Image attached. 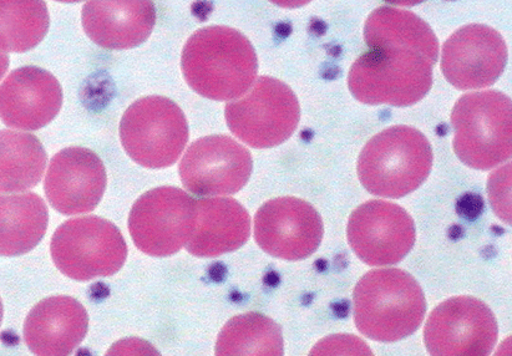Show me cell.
<instances>
[{
    "label": "cell",
    "mask_w": 512,
    "mask_h": 356,
    "mask_svg": "<svg viewBox=\"0 0 512 356\" xmlns=\"http://www.w3.org/2000/svg\"><path fill=\"white\" fill-rule=\"evenodd\" d=\"M334 348H339L337 352H334V355H353L352 350L359 355L372 354L367 344L362 342L361 339L354 337V335H333V337H328L322 340L321 343H318L311 354L327 355Z\"/></svg>",
    "instance_id": "25"
},
{
    "label": "cell",
    "mask_w": 512,
    "mask_h": 356,
    "mask_svg": "<svg viewBox=\"0 0 512 356\" xmlns=\"http://www.w3.org/2000/svg\"><path fill=\"white\" fill-rule=\"evenodd\" d=\"M47 162V152L34 135L0 131V192H23L37 186Z\"/></svg>",
    "instance_id": "21"
},
{
    "label": "cell",
    "mask_w": 512,
    "mask_h": 356,
    "mask_svg": "<svg viewBox=\"0 0 512 356\" xmlns=\"http://www.w3.org/2000/svg\"><path fill=\"white\" fill-rule=\"evenodd\" d=\"M103 161L84 147H68L50 162L45 193L50 205L65 216L94 211L106 188Z\"/></svg>",
    "instance_id": "15"
},
{
    "label": "cell",
    "mask_w": 512,
    "mask_h": 356,
    "mask_svg": "<svg viewBox=\"0 0 512 356\" xmlns=\"http://www.w3.org/2000/svg\"><path fill=\"white\" fill-rule=\"evenodd\" d=\"M498 337L494 313L473 297L445 300L430 313L424 329L425 345L434 356L489 355Z\"/></svg>",
    "instance_id": "10"
},
{
    "label": "cell",
    "mask_w": 512,
    "mask_h": 356,
    "mask_svg": "<svg viewBox=\"0 0 512 356\" xmlns=\"http://www.w3.org/2000/svg\"><path fill=\"white\" fill-rule=\"evenodd\" d=\"M2 320H3V303H2V299H0V324H2Z\"/></svg>",
    "instance_id": "28"
},
{
    "label": "cell",
    "mask_w": 512,
    "mask_h": 356,
    "mask_svg": "<svg viewBox=\"0 0 512 356\" xmlns=\"http://www.w3.org/2000/svg\"><path fill=\"white\" fill-rule=\"evenodd\" d=\"M62 105L63 89L58 79L37 66L13 71L0 85V119L13 129H43Z\"/></svg>",
    "instance_id": "16"
},
{
    "label": "cell",
    "mask_w": 512,
    "mask_h": 356,
    "mask_svg": "<svg viewBox=\"0 0 512 356\" xmlns=\"http://www.w3.org/2000/svg\"><path fill=\"white\" fill-rule=\"evenodd\" d=\"M283 335L275 320L260 313L237 315L225 325L216 355H283Z\"/></svg>",
    "instance_id": "22"
},
{
    "label": "cell",
    "mask_w": 512,
    "mask_h": 356,
    "mask_svg": "<svg viewBox=\"0 0 512 356\" xmlns=\"http://www.w3.org/2000/svg\"><path fill=\"white\" fill-rule=\"evenodd\" d=\"M50 253L64 276L84 282L118 273L128 246L114 223L88 216L63 223L54 233Z\"/></svg>",
    "instance_id": "7"
},
{
    "label": "cell",
    "mask_w": 512,
    "mask_h": 356,
    "mask_svg": "<svg viewBox=\"0 0 512 356\" xmlns=\"http://www.w3.org/2000/svg\"><path fill=\"white\" fill-rule=\"evenodd\" d=\"M182 73L197 94L216 101L236 100L255 83V48L236 29L214 25L192 34L182 52Z\"/></svg>",
    "instance_id": "2"
},
{
    "label": "cell",
    "mask_w": 512,
    "mask_h": 356,
    "mask_svg": "<svg viewBox=\"0 0 512 356\" xmlns=\"http://www.w3.org/2000/svg\"><path fill=\"white\" fill-rule=\"evenodd\" d=\"M433 166L429 140L414 127H389L367 142L358 159V177L374 196L402 198L427 180Z\"/></svg>",
    "instance_id": "4"
},
{
    "label": "cell",
    "mask_w": 512,
    "mask_h": 356,
    "mask_svg": "<svg viewBox=\"0 0 512 356\" xmlns=\"http://www.w3.org/2000/svg\"><path fill=\"white\" fill-rule=\"evenodd\" d=\"M456 156L471 169L488 171L512 152V106L499 91L466 94L451 114Z\"/></svg>",
    "instance_id": "5"
},
{
    "label": "cell",
    "mask_w": 512,
    "mask_h": 356,
    "mask_svg": "<svg viewBox=\"0 0 512 356\" xmlns=\"http://www.w3.org/2000/svg\"><path fill=\"white\" fill-rule=\"evenodd\" d=\"M251 235V218L233 198L196 200L194 232L187 252L200 258H214L237 251Z\"/></svg>",
    "instance_id": "19"
},
{
    "label": "cell",
    "mask_w": 512,
    "mask_h": 356,
    "mask_svg": "<svg viewBox=\"0 0 512 356\" xmlns=\"http://www.w3.org/2000/svg\"><path fill=\"white\" fill-rule=\"evenodd\" d=\"M89 317L78 300L58 296L42 300L24 324V340L35 355H70L88 333Z\"/></svg>",
    "instance_id": "17"
},
{
    "label": "cell",
    "mask_w": 512,
    "mask_h": 356,
    "mask_svg": "<svg viewBox=\"0 0 512 356\" xmlns=\"http://www.w3.org/2000/svg\"><path fill=\"white\" fill-rule=\"evenodd\" d=\"M511 165L494 172L489 182V192L494 210L505 222L511 223L510 203Z\"/></svg>",
    "instance_id": "24"
},
{
    "label": "cell",
    "mask_w": 512,
    "mask_h": 356,
    "mask_svg": "<svg viewBox=\"0 0 512 356\" xmlns=\"http://www.w3.org/2000/svg\"><path fill=\"white\" fill-rule=\"evenodd\" d=\"M253 169L251 152L227 135L206 136L187 149L180 164L182 185L196 196L235 195Z\"/></svg>",
    "instance_id": "11"
},
{
    "label": "cell",
    "mask_w": 512,
    "mask_h": 356,
    "mask_svg": "<svg viewBox=\"0 0 512 356\" xmlns=\"http://www.w3.org/2000/svg\"><path fill=\"white\" fill-rule=\"evenodd\" d=\"M49 25L47 3L0 0V52H29L42 42Z\"/></svg>",
    "instance_id": "23"
},
{
    "label": "cell",
    "mask_w": 512,
    "mask_h": 356,
    "mask_svg": "<svg viewBox=\"0 0 512 356\" xmlns=\"http://www.w3.org/2000/svg\"><path fill=\"white\" fill-rule=\"evenodd\" d=\"M348 242L362 262L372 267L402 262L415 243L412 216L395 203H363L349 217Z\"/></svg>",
    "instance_id": "12"
},
{
    "label": "cell",
    "mask_w": 512,
    "mask_h": 356,
    "mask_svg": "<svg viewBox=\"0 0 512 356\" xmlns=\"http://www.w3.org/2000/svg\"><path fill=\"white\" fill-rule=\"evenodd\" d=\"M484 210V202L483 198L478 195H474V193H468L460 198L458 203V212L461 216L465 218H470V220H474V218L481 215V212Z\"/></svg>",
    "instance_id": "26"
},
{
    "label": "cell",
    "mask_w": 512,
    "mask_h": 356,
    "mask_svg": "<svg viewBox=\"0 0 512 356\" xmlns=\"http://www.w3.org/2000/svg\"><path fill=\"white\" fill-rule=\"evenodd\" d=\"M508 63V47L495 29L469 24L446 40L441 71L455 88L484 89L494 85Z\"/></svg>",
    "instance_id": "14"
},
{
    "label": "cell",
    "mask_w": 512,
    "mask_h": 356,
    "mask_svg": "<svg viewBox=\"0 0 512 356\" xmlns=\"http://www.w3.org/2000/svg\"><path fill=\"white\" fill-rule=\"evenodd\" d=\"M323 232L321 215L301 198H275L256 213L258 246L270 256L285 261H301L312 256L321 246Z\"/></svg>",
    "instance_id": "13"
},
{
    "label": "cell",
    "mask_w": 512,
    "mask_h": 356,
    "mask_svg": "<svg viewBox=\"0 0 512 356\" xmlns=\"http://www.w3.org/2000/svg\"><path fill=\"white\" fill-rule=\"evenodd\" d=\"M196 223V200L176 187L144 193L131 208L129 231L135 246L152 257H169L186 247Z\"/></svg>",
    "instance_id": "9"
},
{
    "label": "cell",
    "mask_w": 512,
    "mask_h": 356,
    "mask_svg": "<svg viewBox=\"0 0 512 356\" xmlns=\"http://www.w3.org/2000/svg\"><path fill=\"white\" fill-rule=\"evenodd\" d=\"M9 68V57L7 53L0 52V80L3 79Z\"/></svg>",
    "instance_id": "27"
},
{
    "label": "cell",
    "mask_w": 512,
    "mask_h": 356,
    "mask_svg": "<svg viewBox=\"0 0 512 356\" xmlns=\"http://www.w3.org/2000/svg\"><path fill=\"white\" fill-rule=\"evenodd\" d=\"M232 134L255 149H271L290 139L301 119V106L293 90L270 76L256 79L241 98L226 105Z\"/></svg>",
    "instance_id": "8"
},
{
    "label": "cell",
    "mask_w": 512,
    "mask_h": 356,
    "mask_svg": "<svg viewBox=\"0 0 512 356\" xmlns=\"http://www.w3.org/2000/svg\"><path fill=\"white\" fill-rule=\"evenodd\" d=\"M48 207L37 193H0V256L32 251L47 233Z\"/></svg>",
    "instance_id": "20"
},
{
    "label": "cell",
    "mask_w": 512,
    "mask_h": 356,
    "mask_svg": "<svg viewBox=\"0 0 512 356\" xmlns=\"http://www.w3.org/2000/svg\"><path fill=\"white\" fill-rule=\"evenodd\" d=\"M364 39L369 50L348 74L354 98L399 108L424 99L439 58L438 39L429 24L408 10L380 7L369 15Z\"/></svg>",
    "instance_id": "1"
},
{
    "label": "cell",
    "mask_w": 512,
    "mask_h": 356,
    "mask_svg": "<svg viewBox=\"0 0 512 356\" xmlns=\"http://www.w3.org/2000/svg\"><path fill=\"white\" fill-rule=\"evenodd\" d=\"M156 23L151 2H88L83 8V27L99 47L126 50L149 39Z\"/></svg>",
    "instance_id": "18"
},
{
    "label": "cell",
    "mask_w": 512,
    "mask_h": 356,
    "mask_svg": "<svg viewBox=\"0 0 512 356\" xmlns=\"http://www.w3.org/2000/svg\"><path fill=\"white\" fill-rule=\"evenodd\" d=\"M359 332L392 343L417 332L427 313L422 287L402 269H375L358 282L353 294Z\"/></svg>",
    "instance_id": "3"
},
{
    "label": "cell",
    "mask_w": 512,
    "mask_h": 356,
    "mask_svg": "<svg viewBox=\"0 0 512 356\" xmlns=\"http://www.w3.org/2000/svg\"><path fill=\"white\" fill-rule=\"evenodd\" d=\"M120 137L126 154L146 169H166L180 159L189 141L186 116L164 96H146L125 111Z\"/></svg>",
    "instance_id": "6"
}]
</instances>
